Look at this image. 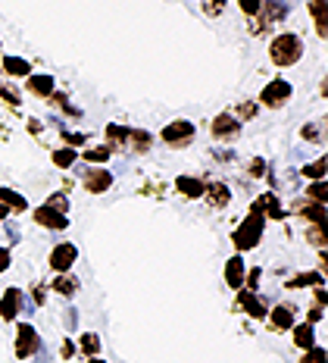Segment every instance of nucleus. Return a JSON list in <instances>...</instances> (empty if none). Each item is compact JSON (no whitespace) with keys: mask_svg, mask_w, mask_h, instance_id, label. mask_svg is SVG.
Instances as JSON below:
<instances>
[{"mask_svg":"<svg viewBox=\"0 0 328 363\" xmlns=\"http://www.w3.org/2000/svg\"><path fill=\"white\" fill-rule=\"evenodd\" d=\"M269 316V326L276 329V332H288L291 326H297V313H294V307L291 304H278V307H272V313H266Z\"/></svg>","mask_w":328,"mask_h":363,"instance_id":"nucleus-13","label":"nucleus"},{"mask_svg":"<svg viewBox=\"0 0 328 363\" xmlns=\"http://www.w3.org/2000/svg\"><path fill=\"white\" fill-rule=\"evenodd\" d=\"M307 238L319 247V251H325V225H310V229H307Z\"/></svg>","mask_w":328,"mask_h":363,"instance_id":"nucleus-33","label":"nucleus"},{"mask_svg":"<svg viewBox=\"0 0 328 363\" xmlns=\"http://www.w3.org/2000/svg\"><path fill=\"white\" fill-rule=\"evenodd\" d=\"M22 307H26V294H22V289H6L4 298H0V316L10 323L22 313Z\"/></svg>","mask_w":328,"mask_h":363,"instance_id":"nucleus-10","label":"nucleus"},{"mask_svg":"<svg viewBox=\"0 0 328 363\" xmlns=\"http://www.w3.org/2000/svg\"><path fill=\"white\" fill-rule=\"evenodd\" d=\"M79 345H81V351H85L88 357H97V351H101V338H97L94 332H85Z\"/></svg>","mask_w":328,"mask_h":363,"instance_id":"nucleus-32","label":"nucleus"},{"mask_svg":"<svg viewBox=\"0 0 328 363\" xmlns=\"http://www.w3.org/2000/svg\"><path fill=\"white\" fill-rule=\"evenodd\" d=\"M322 316H325V307H322V304H312V307H310V323H312V326H316Z\"/></svg>","mask_w":328,"mask_h":363,"instance_id":"nucleus-42","label":"nucleus"},{"mask_svg":"<svg viewBox=\"0 0 328 363\" xmlns=\"http://www.w3.org/2000/svg\"><path fill=\"white\" fill-rule=\"evenodd\" d=\"M60 354H63V357H72V354H75V345L69 342V338L63 342V347H60Z\"/></svg>","mask_w":328,"mask_h":363,"instance_id":"nucleus-46","label":"nucleus"},{"mask_svg":"<svg viewBox=\"0 0 328 363\" xmlns=\"http://www.w3.org/2000/svg\"><path fill=\"white\" fill-rule=\"evenodd\" d=\"M300 57H303V41H300V35H294V32H281L272 38V44H269V60L276 66H294V63H300Z\"/></svg>","mask_w":328,"mask_h":363,"instance_id":"nucleus-1","label":"nucleus"},{"mask_svg":"<svg viewBox=\"0 0 328 363\" xmlns=\"http://www.w3.org/2000/svg\"><path fill=\"white\" fill-rule=\"evenodd\" d=\"M210 128H213V138H219V141H234L241 135V123L232 113H219Z\"/></svg>","mask_w":328,"mask_h":363,"instance_id":"nucleus-9","label":"nucleus"},{"mask_svg":"<svg viewBox=\"0 0 328 363\" xmlns=\"http://www.w3.org/2000/svg\"><path fill=\"white\" fill-rule=\"evenodd\" d=\"M244 279H247V263H244V257H232L225 263V285L238 291L244 289Z\"/></svg>","mask_w":328,"mask_h":363,"instance_id":"nucleus-14","label":"nucleus"},{"mask_svg":"<svg viewBox=\"0 0 328 363\" xmlns=\"http://www.w3.org/2000/svg\"><path fill=\"white\" fill-rule=\"evenodd\" d=\"M259 19L266 22V26H276V22H281L288 16V4L285 0H263V6H259V13H256Z\"/></svg>","mask_w":328,"mask_h":363,"instance_id":"nucleus-15","label":"nucleus"},{"mask_svg":"<svg viewBox=\"0 0 328 363\" xmlns=\"http://www.w3.org/2000/svg\"><path fill=\"white\" fill-rule=\"evenodd\" d=\"M85 160H88L91 166L106 163V160H110V147H106V145H101V147H88V150H85Z\"/></svg>","mask_w":328,"mask_h":363,"instance_id":"nucleus-30","label":"nucleus"},{"mask_svg":"<svg viewBox=\"0 0 328 363\" xmlns=\"http://www.w3.org/2000/svg\"><path fill=\"white\" fill-rule=\"evenodd\" d=\"M225 4L228 0H203V13H207V16H219V13L225 10Z\"/></svg>","mask_w":328,"mask_h":363,"instance_id":"nucleus-37","label":"nucleus"},{"mask_svg":"<svg viewBox=\"0 0 328 363\" xmlns=\"http://www.w3.org/2000/svg\"><path fill=\"white\" fill-rule=\"evenodd\" d=\"M0 203H4L6 210H16V213L28 210V201L22 198L19 191H13V188H0Z\"/></svg>","mask_w":328,"mask_h":363,"instance_id":"nucleus-25","label":"nucleus"},{"mask_svg":"<svg viewBox=\"0 0 328 363\" xmlns=\"http://www.w3.org/2000/svg\"><path fill=\"white\" fill-rule=\"evenodd\" d=\"M110 185H113V172L103 169V166H91L85 172V188L91 194H103Z\"/></svg>","mask_w":328,"mask_h":363,"instance_id":"nucleus-12","label":"nucleus"},{"mask_svg":"<svg viewBox=\"0 0 328 363\" xmlns=\"http://www.w3.org/2000/svg\"><path fill=\"white\" fill-rule=\"evenodd\" d=\"M250 176H269V169H266V163L259 160V157L256 160H250Z\"/></svg>","mask_w":328,"mask_h":363,"instance_id":"nucleus-41","label":"nucleus"},{"mask_svg":"<svg viewBox=\"0 0 328 363\" xmlns=\"http://www.w3.org/2000/svg\"><path fill=\"white\" fill-rule=\"evenodd\" d=\"M300 363H325V347H319V345H312L307 354H303V360Z\"/></svg>","mask_w":328,"mask_h":363,"instance_id":"nucleus-36","label":"nucleus"},{"mask_svg":"<svg viewBox=\"0 0 328 363\" xmlns=\"http://www.w3.org/2000/svg\"><path fill=\"white\" fill-rule=\"evenodd\" d=\"M75 323H79V316H75V310H66V326L75 329Z\"/></svg>","mask_w":328,"mask_h":363,"instance_id":"nucleus-48","label":"nucleus"},{"mask_svg":"<svg viewBox=\"0 0 328 363\" xmlns=\"http://www.w3.org/2000/svg\"><path fill=\"white\" fill-rule=\"evenodd\" d=\"M4 72H10V75H16V79H22V75H32V63L28 60H22V57H4Z\"/></svg>","mask_w":328,"mask_h":363,"instance_id":"nucleus-26","label":"nucleus"},{"mask_svg":"<svg viewBox=\"0 0 328 363\" xmlns=\"http://www.w3.org/2000/svg\"><path fill=\"white\" fill-rule=\"evenodd\" d=\"M203 198L210 201V207L222 210V207L232 203V191H228V185H222V182H213V185L203 188Z\"/></svg>","mask_w":328,"mask_h":363,"instance_id":"nucleus-16","label":"nucleus"},{"mask_svg":"<svg viewBox=\"0 0 328 363\" xmlns=\"http://www.w3.org/2000/svg\"><path fill=\"white\" fill-rule=\"evenodd\" d=\"M322 272H303V276H294L291 282L285 285L288 291H297V289H303V285H312V289H316V285H322Z\"/></svg>","mask_w":328,"mask_h":363,"instance_id":"nucleus-27","label":"nucleus"},{"mask_svg":"<svg viewBox=\"0 0 328 363\" xmlns=\"http://www.w3.org/2000/svg\"><path fill=\"white\" fill-rule=\"evenodd\" d=\"M75 260H79V247H75L72 241H60V245L50 251V257H47V267L53 272H69Z\"/></svg>","mask_w":328,"mask_h":363,"instance_id":"nucleus-5","label":"nucleus"},{"mask_svg":"<svg viewBox=\"0 0 328 363\" xmlns=\"http://www.w3.org/2000/svg\"><path fill=\"white\" fill-rule=\"evenodd\" d=\"M307 198L316 201V203H325V179H322V182H310Z\"/></svg>","mask_w":328,"mask_h":363,"instance_id":"nucleus-34","label":"nucleus"},{"mask_svg":"<svg viewBox=\"0 0 328 363\" xmlns=\"http://www.w3.org/2000/svg\"><path fill=\"white\" fill-rule=\"evenodd\" d=\"M0 94H4V97H6V101H10V104H13V107H19V94H13V91H10V88H4V85H0Z\"/></svg>","mask_w":328,"mask_h":363,"instance_id":"nucleus-44","label":"nucleus"},{"mask_svg":"<svg viewBox=\"0 0 328 363\" xmlns=\"http://www.w3.org/2000/svg\"><path fill=\"white\" fill-rule=\"evenodd\" d=\"M150 145H154V135H150V132H144V128H128V145H125V150L147 154Z\"/></svg>","mask_w":328,"mask_h":363,"instance_id":"nucleus-18","label":"nucleus"},{"mask_svg":"<svg viewBox=\"0 0 328 363\" xmlns=\"http://www.w3.org/2000/svg\"><path fill=\"white\" fill-rule=\"evenodd\" d=\"M125 145H128V128L116 123L106 125V147H110V154L113 150H125Z\"/></svg>","mask_w":328,"mask_h":363,"instance_id":"nucleus-20","label":"nucleus"},{"mask_svg":"<svg viewBox=\"0 0 328 363\" xmlns=\"http://www.w3.org/2000/svg\"><path fill=\"white\" fill-rule=\"evenodd\" d=\"M303 176H307V179H312V182H322L325 179V157H322V160H312L310 166H303Z\"/></svg>","mask_w":328,"mask_h":363,"instance_id":"nucleus-31","label":"nucleus"},{"mask_svg":"<svg viewBox=\"0 0 328 363\" xmlns=\"http://www.w3.org/2000/svg\"><path fill=\"white\" fill-rule=\"evenodd\" d=\"M44 301H47V294H44V285H35V304L41 307Z\"/></svg>","mask_w":328,"mask_h":363,"instance_id":"nucleus-45","label":"nucleus"},{"mask_svg":"<svg viewBox=\"0 0 328 363\" xmlns=\"http://www.w3.org/2000/svg\"><path fill=\"white\" fill-rule=\"evenodd\" d=\"M6 213H10V210H6L4 203H0V223H4V219H6Z\"/></svg>","mask_w":328,"mask_h":363,"instance_id":"nucleus-49","label":"nucleus"},{"mask_svg":"<svg viewBox=\"0 0 328 363\" xmlns=\"http://www.w3.org/2000/svg\"><path fill=\"white\" fill-rule=\"evenodd\" d=\"M291 335H294V345L303 347V351H310V347L316 345V329H312V323H300V326H291Z\"/></svg>","mask_w":328,"mask_h":363,"instance_id":"nucleus-22","label":"nucleus"},{"mask_svg":"<svg viewBox=\"0 0 328 363\" xmlns=\"http://www.w3.org/2000/svg\"><path fill=\"white\" fill-rule=\"evenodd\" d=\"M194 132H197L194 123H188V119H175V123H169L163 128L159 138H163L169 147H188L191 138H194Z\"/></svg>","mask_w":328,"mask_h":363,"instance_id":"nucleus-3","label":"nucleus"},{"mask_svg":"<svg viewBox=\"0 0 328 363\" xmlns=\"http://www.w3.org/2000/svg\"><path fill=\"white\" fill-rule=\"evenodd\" d=\"M63 141H66V147H81V145H85V135H72V132H63Z\"/></svg>","mask_w":328,"mask_h":363,"instance_id":"nucleus-40","label":"nucleus"},{"mask_svg":"<svg viewBox=\"0 0 328 363\" xmlns=\"http://www.w3.org/2000/svg\"><path fill=\"white\" fill-rule=\"evenodd\" d=\"M291 94H294L291 82H285V79H272L269 85L263 88V94H259V101H263L266 107L278 110V107H285V104L291 101Z\"/></svg>","mask_w":328,"mask_h":363,"instance_id":"nucleus-4","label":"nucleus"},{"mask_svg":"<svg viewBox=\"0 0 328 363\" xmlns=\"http://www.w3.org/2000/svg\"><path fill=\"white\" fill-rule=\"evenodd\" d=\"M44 203H50V207H57V210H63V213H69V198H66V191H57V194H50Z\"/></svg>","mask_w":328,"mask_h":363,"instance_id":"nucleus-35","label":"nucleus"},{"mask_svg":"<svg viewBox=\"0 0 328 363\" xmlns=\"http://www.w3.org/2000/svg\"><path fill=\"white\" fill-rule=\"evenodd\" d=\"M310 13H312V26H316L319 38H328V0H310Z\"/></svg>","mask_w":328,"mask_h":363,"instance_id":"nucleus-17","label":"nucleus"},{"mask_svg":"<svg viewBox=\"0 0 328 363\" xmlns=\"http://www.w3.org/2000/svg\"><path fill=\"white\" fill-rule=\"evenodd\" d=\"M294 213H297V216H303L310 225H325V203L310 201V203H303V207H297Z\"/></svg>","mask_w":328,"mask_h":363,"instance_id":"nucleus-21","label":"nucleus"},{"mask_svg":"<svg viewBox=\"0 0 328 363\" xmlns=\"http://www.w3.org/2000/svg\"><path fill=\"white\" fill-rule=\"evenodd\" d=\"M53 163H57L60 169H72V166L79 163V154H75V147H60V150H53Z\"/></svg>","mask_w":328,"mask_h":363,"instance_id":"nucleus-28","label":"nucleus"},{"mask_svg":"<svg viewBox=\"0 0 328 363\" xmlns=\"http://www.w3.org/2000/svg\"><path fill=\"white\" fill-rule=\"evenodd\" d=\"M50 289L57 294H63V298H72V294L79 291V279L69 276V272H57V279L50 282Z\"/></svg>","mask_w":328,"mask_h":363,"instance_id":"nucleus-23","label":"nucleus"},{"mask_svg":"<svg viewBox=\"0 0 328 363\" xmlns=\"http://www.w3.org/2000/svg\"><path fill=\"white\" fill-rule=\"evenodd\" d=\"M263 232H266V219L259 213H247V219L234 229L232 241H234L238 251H254V247L259 245V238H263Z\"/></svg>","mask_w":328,"mask_h":363,"instance_id":"nucleus-2","label":"nucleus"},{"mask_svg":"<svg viewBox=\"0 0 328 363\" xmlns=\"http://www.w3.org/2000/svg\"><path fill=\"white\" fill-rule=\"evenodd\" d=\"M175 188H179L185 198H203V188H207V182L194 179V176H179V179H175Z\"/></svg>","mask_w":328,"mask_h":363,"instance_id":"nucleus-19","label":"nucleus"},{"mask_svg":"<svg viewBox=\"0 0 328 363\" xmlns=\"http://www.w3.org/2000/svg\"><path fill=\"white\" fill-rule=\"evenodd\" d=\"M254 116H256V104L247 101V104H241V107H238V116H234V119L241 123V119H254Z\"/></svg>","mask_w":328,"mask_h":363,"instance_id":"nucleus-39","label":"nucleus"},{"mask_svg":"<svg viewBox=\"0 0 328 363\" xmlns=\"http://www.w3.org/2000/svg\"><path fill=\"white\" fill-rule=\"evenodd\" d=\"M238 310H244V313L254 316V320H263V316L269 313V301H266L263 294H256V291L238 289Z\"/></svg>","mask_w":328,"mask_h":363,"instance_id":"nucleus-7","label":"nucleus"},{"mask_svg":"<svg viewBox=\"0 0 328 363\" xmlns=\"http://www.w3.org/2000/svg\"><path fill=\"white\" fill-rule=\"evenodd\" d=\"M88 363H103L101 357H88Z\"/></svg>","mask_w":328,"mask_h":363,"instance_id":"nucleus-50","label":"nucleus"},{"mask_svg":"<svg viewBox=\"0 0 328 363\" xmlns=\"http://www.w3.org/2000/svg\"><path fill=\"white\" fill-rule=\"evenodd\" d=\"M300 138H307V141H312V145H319V141H325V125H319V123L303 125L300 128Z\"/></svg>","mask_w":328,"mask_h":363,"instance_id":"nucleus-29","label":"nucleus"},{"mask_svg":"<svg viewBox=\"0 0 328 363\" xmlns=\"http://www.w3.org/2000/svg\"><path fill=\"white\" fill-rule=\"evenodd\" d=\"M238 6H241L244 13H247V19H250V16H256V13H259V6H263V0H238Z\"/></svg>","mask_w":328,"mask_h":363,"instance_id":"nucleus-38","label":"nucleus"},{"mask_svg":"<svg viewBox=\"0 0 328 363\" xmlns=\"http://www.w3.org/2000/svg\"><path fill=\"white\" fill-rule=\"evenodd\" d=\"M26 88L32 91L35 97H50L53 91H57V88H53V79H50V75H28Z\"/></svg>","mask_w":328,"mask_h":363,"instance_id":"nucleus-24","label":"nucleus"},{"mask_svg":"<svg viewBox=\"0 0 328 363\" xmlns=\"http://www.w3.org/2000/svg\"><path fill=\"white\" fill-rule=\"evenodd\" d=\"M6 269H10V251L0 247V272H6Z\"/></svg>","mask_w":328,"mask_h":363,"instance_id":"nucleus-43","label":"nucleus"},{"mask_svg":"<svg viewBox=\"0 0 328 363\" xmlns=\"http://www.w3.org/2000/svg\"><path fill=\"white\" fill-rule=\"evenodd\" d=\"M250 213H259V216H272V219H285V210H281V203L278 198L272 191H266V194H259V198L254 201V207H250Z\"/></svg>","mask_w":328,"mask_h":363,"instance_id":"nucleus-11","label":"nucleus"},{"mask_svg":"<svg viewBox=\"0 0 328 363\" xmlns=\"http://www.w3.org/2000/svg\"><path fill=\"white\" fill-rule=\"evenodd\" d=\"M35 223L44 225V229H50V232H63V229H69V213L50 207V203H41V207L35 210Z\"/></svg>","mask_w":328,"mask_h":363,"instance_id":"nucleus-6","label":"nucleus"},{"mask_svg":"<svg viewBox=\"0 0 328 363\" xmlns=\"http://www.w3.org/2000/svg\"><path fill=\"white\" fill-rule=\"evenodd\" d=\"M38 347H41V338H38V329L32 326V323H22L19 332H16V357H32V354H38Z\"/></svg>","mask_w":328,"mask_h":363,"instance_id":"nucleus-8","label":"nucleus"},{"mask_svg":"<svg viewBox=\"0 0 328 363\" xmlns=\"http://www.w3.org/2000/svg\"><path fill=\"white\" fill-rule=\"evenodd\" d=\"M325 301H328V294H325V285H316V304H322V307H325Z\"/></svg>","mask_w":328,"mask_h":363,"instance_id":"nucleus-47","label":"nucleus"}]
</instances>
